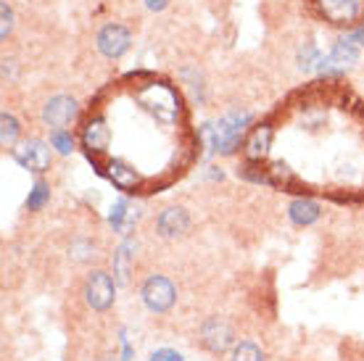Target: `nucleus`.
<instances>
[{
  "instance_id": "nucleus-11",
  "label": "nucleus",
  "mask_w": 364,
  "mask_h": 361,
  "mask_svg": "<svg viewBox=\"0 0 364 361\" xmlns=\"http://www.w3.org/2000/svg\"><path fill=\"white\" fill-rule=\"evenodd\" d=\"M319 214H322L319 206L309 198H296L291 206H288V217H291L293 225H299V227L314 225V222L319 219Z\"/></svg>"
},
{
  "instance_id": "nucleus-7",
  "label": "nucleus",
  "mask_w": 364,
  "mask_h": 361,
  "mask_svg": "<svg viewBox=\"0 0 364 361\" xmlns=\"http://www.w3.org/2000/svg\"><path fill=\"white\" fill-rule=\"evenodd\" d=\"M200 338H203V345H206L211 353H225L235 345L232 327H230L225 319H219V316H211L209 322L200 327Z\"/></svg>"
},
{
  "instance_id": "nucleus-2",
  "label": "nucleus",
  "mask_w": 364,
  "mask_h": 361,
  "mask_svg": "<svg viewBox=\"0 0 364 361\" xmlns=\"http://www.w3.org/2000/svg\"><path fill=\"white\" fill-rule=\"evenodd\" d=\"M140 296H143V303H146L154 314H164V311H169V308L174 306V298H177L174 285L166 280V277H161V274L148 277L143 290H140Z\"/></svg>"
},
{
  "instance_id": "nucleus-23",
  "label": "nucleus",
  "mask_w": 364,
  "mask_h": 361,
  "mask_svg": "<svg viewBox=\"0 0 364 361\" xmlns=\"http://www.w3.org/2000/svg\"><path fill=\"white\" fill-rule=\"evenodd\" d=\"M166 6H169V0H146L148 11H164Z\"/></svg>"
},
{
  "instance_id": "nucleus-6",
  "label": "nucleus",
  "mask_w": 364,
  "mask_h": 361,
  "mask_svg": "<svg viewBox=\"0 0 364 361\" xmlns=\"http://www.w3.org/2000/svg\"><path fill=\"white\" fill-rule=\"evenodd\" d=\"M95 45L106 58H122L132 45V35L122 24H106L95 37Z\"/></svg>"
},
{
  "instance_id": "nucleus-4",
  "label": "nucleus",
  "mask_w": 364,
  "mask_h": 361,
  "mask_svg": "<svg viewBox=\"0 0 364 361\" xmlns=\"http://www.w3.org/2000/svg\"><path fill=\"white\" fill-rule=\"evenodd\" d=\"M14 158L27 172L43 174L50 169V148L43 140H27V143H21L18 148H14Z\"/></svg>"
},
{
  "instance_id": "nucleus-22",
  "label": "nucleus",
  "mask_w": 364,
  "mask_h": 361,
  "mask_svg": "<svg viewBox=\"0 0 364 361\" xmlns=\"http://www.w3.org/2000/svg\"><path fill=\"white\" fill-rule=\"evenodd\" d=\"M0 11H3V29H0V37L9 40V32H11V27H14V11L9 9V3H3Z\"/></svg>"
},
{
  "instance_id": "nucleus-21",
  "label": "nucleus",
  "mask_w": 364,
  "mask_h": 361,
  "mask_svg": "<svg viewBox=\"0 0 364 361\" xmlns=\"http://www.w3.org/2000/svg\"><path fill=\"white\" fill-rule=\"evenodd\" d=\"M148 361H185V359H182V353H177L174 348H159V351L151 353Z\"/></svg>"
},
{
  "instance_id": "nucleus-17",
  "label": "nucleus",
  "mask_w": 364,
  "mask_h": 361,
  "mask_svg": "<svg viewBox=\"0 0 364 361\" xmlns=\"http://www.w3.org/2000/svg\"><path fill=\"white\" fill-rule=\"evenodd\" d=\"M0 124H3V145H6V148H14V145H16V140H18V132H21L18 119L6 111V114L0 117Z\"/></svg>"
},
{
  "instance_id": "nucleus-10",
  "label": "nucleus",
  "mask_w": 364,
  "mask_h": 361,
  "mask_svg": "<svg viewBox=\"0 0 364 361\" xmlns=\"http://www.w3.org/2000/svg\"><path fill=\"white\" fill-rule=\"evenodd\" d=\"M272 140H274L272 126H269V124L256 126L254 132H251V137H248V143H246L248 161H262V158H267V156H269V151H272Z\"/></svg>"
},
{
  "instance_id": "nucleus-15",
  "label": "nucleus",
  "mask_w": 364,
  "mask_h": 361,
  "mask_svg": "<svg viewBox=\"0 0 364 361\" xmlns=\"http://www.w3.org/2000/svg\"><path fill=\"white\" fill-rule=\"evenodd\" d=\"M322 58L325 55L319 53V48L317 45H311V43H306V45L301 48V53H299V69L301 72H317L319 69V63H322Z\"/></svg>"
},
{
  "instance_id": "nucleus-20",
  "label": "nucleus",
  "mask_w": 364,
  "mask_h": 361,
  "mask_svg": "<svg viewBox=\"0 0 364 361\" xmlns=\"http://www.w3.org/2000/svg\"><path fill=\"white\" fill-rule=\"evenodd\" d=\"M92 243H87V240H77V243H72V256L77 259V262H85V259H90L92 256Z\"/></svg>"
},
{
  "instance_id": "nucleus-3",
  "label": "nucleus",
  "mask_w": 364,
  "mask_h": 361,
  "mask_svg": "<svg viewBox=\"0 0 364 361\" xmlns=\"http://www.w3.org/2000/svg\"><path fill=\"white\" fill-rule=\"evenodd\" d=\"M85 298L95 311H106L111 308L114 298H117V288H114V280H111L109 271L95 269L85 282Z\"/></svg>"
},
{
  "instance_id": "nucleus-1",
  "label": "nucleus",
  "mask_w": 364,
  "mask_h": 361,
  "mask_svg": "<svg viewBox=\"0 0 364 361\" xmlns=\"http://www.w3.org/2000/svg\"><path fill=\"white\" fill-rule=\"evenodd\" d=\"M248 122H251V114H228L222 117L217 124H211V132H214V151H219L222 156H232L240 148V140H243V132H246Z\"/></svg>"
},
{
  "instance_id": "nucleus-18",
  "label": "nucleus",
  "mask_w": 364,
  "mask_h": 361,
  "mask_svg": "<svg viewBox=\"0 0 364 361\" xmlns=\"http://www.w3.org/2000/svg\"><path fill=\"white\" fill-rule=\"evenodd\" d=\"M232 361H264V353L256 343L251 340H243L240 345L232 348Z\"/></svg>"
},
{
  "instance_id": "nucleus-24",
  "label": "nucleus",
  "mask_w": 364,
  "mask_h": 361,
  "mask_svg": "<svg viewBox=\"0 0 364 361\" xmlns=\"http://www.w3.org/2000/svg\"><path fill=\"white\" fill-rule=\"evenodd\" d=\"M348 40H351V43H359V45H364V27L356 29V32H351V35H348Z\"/></svg>"
},
{
  "instance_id": "nucleus-5",
  "label": "nucleus",
  "mask_w": 364,
  "mask_h": 361,
  "mask_svg": "<svg viewBox=\"0 0 364 361\" xmlns=\"http://www.w3.org/2000/svg\"><path fill=\"white\" fill-rule=\"evenodd\" d=\"M80 114V106L77 100L69 98V95H55L43 106V122H46L50 129H64L77 119Z\"/></svg>"
},
{
  "instance_id": "nucleus-16",
  "label": "nucleus",
  "mask_w": 364,
  "mask_h": 361,
  "mask_svg": "<svg viewBox=\"0 0 364 361\" xmlns=\"http://www.w3.org/2000/svg\"><path fill=\"white\" fill-rule=\"evenodd\" d=\"M48 200H50V188H48V185L43 180H37L35 188L29 190L27 208H29V211H40V208H46Z\"/></svg>"
},
{
  "instance_id": "nucleus-14",
  "label": "nucleus",
  "mask_w": 364,
  "mask_h": 361,
  "mask_svg": "<svg viewBox=\"0 0 364 361\" xmlns=\"http://www.w3.org/2000/svg\"><path fill=\"white\" fill-rule=\"evenodd\" d=\"M135 240H124V243L119 245V251L114 253V271H117V280L124 285L127 282V274H129V259H132V253H135Z\"/></svg>"
},
{
  "instance_id": "nucleus-12",
  "label": "nucleus",
  "mask_w": 364,
  "mask_h": 361,
  "mask_svg": "<svg viewBox=\"0 0 364 361\" xmlns=\"http://www.w3.org/2000/svg\"><path fill=\"white\" fill-rule=\"evenodd\" d=\"M109 222H111V227L117 230L119 235H127L129 230L135 227V222H137V211H132V206L122 198V200H117V203L111 206Z\"/></svg>"
},
{
  "instance_id": "nucleus-9",
  "label": "nucleus",
  "mask_w": 364,
  "mask_h": 361,
  "mask_svg": "<svg viewBox=\"0 0 364 361\" xmlns=\"http://www.w3.org/2000/svg\"><path fill=\"white\" fill-rule=\"evenodd\" d=\"M188 227H191V217H188V211L180 206H169L164 208L159 219H156V230H159V235L164 237H177L182 232H188Z\"/></svg>"
},
{
  "instance_id": "nucleus-19",
  "label": "nucleus",
  "mask_w": 364,
  "mask_h": 361,
  "mask_svg": "<svg viewBox=\"0 0 364 361\" xmlns=\"http://www.w3.org/2000/svg\"><path fill=\"white\" fill-rule=\"evenodd\" d=\"M50 145H53L58 153H64V156H69L77 148V143H74V137L66 132V129H53L50 132Z\"/></svg>"
},
{
  "instance_id": "nucleus-8",
  "label": "nucleus",
  "mask_w": 364,
  "mask_h": 361,
  "mask_svg": "<svg viewBox=\"0 0 364 361\" xmlns=\"http://www.w3.org/2000/svg\"><path fill=\"white\" fill-rule=\"evenodd\" d=\"M317 6L330 24H346V21L359 18V14H362L359 0H317Z\"/></svg>"
},
{
  "instance_id": "nucleus-13",
  "label": "nucleus",
  "mask_w": 364,
  "mask_h": 361,
  "mask_svg": "<svg viewBox=\"0 0 364 361\" xmlns=\"http://www.w3.org/2000/svg\"><path fill=\"white\" fill-rule=\"evenodd\" d=\"M330 61H333V66L336 69H348V66H354L356 61H359V50H356V45L348 40V37H343V40H338L336 45H333V50H330Z\"/></svg>"
}]
</instances>
